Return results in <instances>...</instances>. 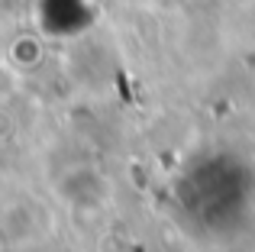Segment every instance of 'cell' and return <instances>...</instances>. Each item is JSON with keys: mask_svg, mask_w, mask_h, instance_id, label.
I'll return each mask as SVG.
<instances>
[{"mask_svg": "<svg viewBox=\"0 0 255 252\" xmlns=\"http://www.w3.org/2000/svg\"><path fill=\"white\" fill-rule=\"evenodd\" d=\"M13 91H16V75H13L6 65H0V101H3V97H10Z\"/></svg>", "mask_w": 255, "mask_h": 252, "instance_id": "obj_1", "label": "cell"}]
</instances>
